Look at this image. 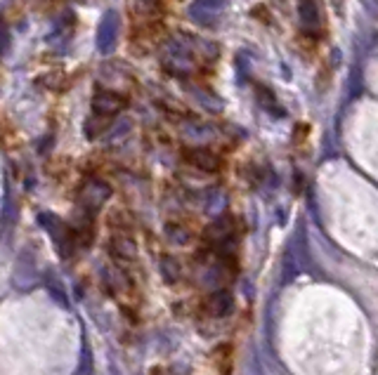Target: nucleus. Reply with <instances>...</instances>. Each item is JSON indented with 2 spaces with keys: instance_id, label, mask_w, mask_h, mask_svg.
<instances>
[{
  "instance_id": "f257e3e1",
  "label": "nucleus",
  "mask_w": 378,
  "mask_h": 375,
  "mask_svg": "<svg viewBox=\"0 0 378 375\" xmlns=\"http://www.w3.org/2000/svg\"><path fill=\"white\" fill-rule=\"evenodd\" d=\"M118 31H121V17H118L116 10H107L102 14L98 24V36H95V45H98L100 55H109L116 48Z\"/></svg>"
},
{
  "instance_id": "f03ea898",
  "label": "nucleus",
  "mask_w": 378,
  "mask_h": 375,
  "mask_svg": "<svg viewBox=\"0 0 378 375\" xmlns=\"http://www.w3.org/2000/svg\"><path fill=\"white\" fill-rule=\"evenodd\" d=\"M227 7V0H194L189 5V17L199 26H213L222 17Z\"/></svg>"
},
{
  "instance_id": "7ed1b4c3",
  "label": "nucleus",
  "mask_w": 378,
  "mask_h": 375,
  "mask_svg": "<svg viewBox=\"0 0 378 375\" xmlns=\"http://www.w3.org/2000/svg\"><path fill=\"white\" fill-rule=\"evenodd\" d=\"M109 194H111V189L105 185V182L90 180V182H85L83 189H80V201H83L85 205H90V208H98V205L107 201Z\"/></svg>"
},
{
  "instance_id": "20e7f679",
  "label": "nucleus",
  "mask_w": 378,
  "mask_h": 375,
  "mask_svg": "<svg viewBox=\"0 0 378 375\" xmlns=\"http://www.w3.org/2000/svg\"><path fill=\"white\" fill-rule=\"evenodd\" d=\"M43 227L53 234V241H57V246L62 253H66V248L64 246H71V232H69V227H66L62 219L59 217H53V215H43Z\"/></svg>"
},
{
  "instance_id": "39448f33",
  "label": "nucleus",
  "mask_w": 378,
  "mask_h": 375,
  "mask_svg": "<svg viewBox=\"0 0 378 375\" xmlns=\"http://www.w3.org/2000/svg\"><path fill=\"white\" fill-rule=\"evenodd\" d=\"M298 19L305 31H320V10L315 0H298Z\"/></svg>"
},
{
  "instance_id": "423d86ee",
  "label": "nucleus",
  "mask_w": 378,
  "mask_h": 375,
  "mask_svg": "<svg viewBox=\"0 0 378 375\" xmlns=\"http://www.w3.org/2000/svg\"><path fill=\"white\" fill-rule=\"evenodd\" d=\"M93 109L100 116H114V114H118L123 109V99L118 97V94H114V92H100V94H95Z\"/></svg>"
},
{
  "instance_id": "0eeeda50",
  "label": "nucleus",
  "mask_w": 378,
  "mask_h": 375,
  "mask_svg": "<svg viewBox=\"0 0 378 375\" xmlns=\"http://www.w3.org/2000/svg\"><path fill=\"white\" fill-rule=\"evenodd\" d=\"M232 307H234V300L227 290L213 293V295L209 298V303H206V310H209L211 316H227L229 312H232Z\"/></svg>"
},
{
  "instance_id": "6e6552de",
  "label": "nucleus",
  "mask_w": 378,
  "mask_h": 375,
  "mask_svg": "<svg viewBox=\"0 0 378 375\" xmlns=\"http://www.w3.org/2000/svg\"><path fill=\"white\" fill-rule=\"evenodd\" d=\"M71 28H73V19L69 17V14L59 17L57 24L53 26V33L48 36V43H53V45H62V43L71 36Z\"/></svg>"
},
{
  "instance_id": "1a4fd4ad",
  "label": "nucleus",
  "mask_w": 378,
  "mask_h": 375,
  "mask_svg": "<svg viewBox=\"0 0 378 375\" xmlns=\"http://www.w3.org/2000/svg\"><path fill=\"white\" fill-rule=\"evenodd\" d=\"M189 161L194 163L196 168H201V170H209V173H216L220 163H218V158L213 156V153L209 151H189Z\"/></svg>"
},
{
  "instance_id": "9d476101",
  "label": "nucleus",
  "mask_w": 378,
  "mask_h": 375,
  "mask_svg": "<svg viewBox=\"0 0 378 375\" xmlns=\"http://www.w3.org/2000/svg\"><path fill=\"white\" fill-rule=\"evenodd\" d=\"M114 253L118 257H125V260H130V257H135V244H132L128 237H116L114 239Z\"/></svg>"
},
{
  "instance_id": "9b49d317",
  "label": "nucleus",
  "mask_w": 378,
  "mask_h": 375,
  "mask_svg": "<svg viewBox=\"0 0 378 375\" xmlns=\"http://www.w3.org/2000/svg\"><path fill=\"white\" fill-rule=\"evenodd\" d=\"M10 53V31L3 28V55Z\"/></svg>"
},
{
  "instance_id": "f8f14e48",
  "label": "nucleus",
  "mask_w": 378,
  "mask_h": 375,
  "mask_svg": "<svg viewBox=\"0 0 378 375\" xmlns=\"http://www.w3.org/2000/svg\"><path fill=\"white\" fill-rule=\"evenodd\" d=\"M372 3H374V5H376V7H378V0H372Z\"/></svg>"
}]
</instances>
